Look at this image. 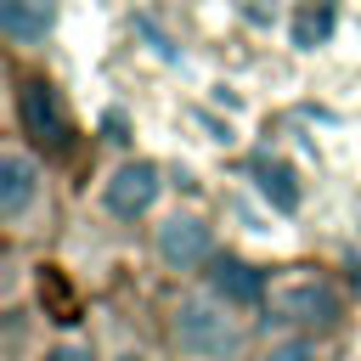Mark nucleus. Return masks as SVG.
Wrapping results in <instances>:
<instances>
[{"label":"nucleus","instance_id":"1","mask_svg":"<svg viewBox=\"0 0 361 361\" xmlns=\"http://www.w3.org/2000/svg\"><path fill=\"white\" fill-rule=\"evenodd\" d=\"M169 344L180 361H237L248 344V327L237 305H226L214 288H197L169 305Z\"/></svg>","mask_w":361,"mask_h":361},{"label":"nucleus","instance_id":"2","mask_svg":"<svg viewBox=\"0 0 361 361\" xmlns=\"http://www.w3.org/2000/svg\"><path fill=\"white\" fill-rule=\"evenodd\" d=\"M11 85H17V90H11V102H17V135H23L28 147H39L45 158L73 152V113H68L56 79H45V73H34V68H17Z\"/></svg>","mask_w":361,"mask_h":361},{"label":"nucleus","instance_id":"3","mask_svg":"<svg viewBox=\"0 0 361 361\" xmlns=\"http://www.w3.org/2000/svg\"><path fill=\"white\" fill-rule=\"evenodd\" d=\"M265 310H271V322H288L299 333H327L344 316V293L316 271H288V276H271Z\"/></svg>","mask_w":361,"mask_h":361},{"label":"nucleus","instance_id":"4","mask_svg":"<svg viewBox=\"0 0 361 361\" xmlns=\"http://www.w3.org/2000/svg\"><path fill=\"white\" fill-rule=\"evenodd\" d=\"M39 197H45V152L28 141H6L0 147V220L17 231Z\"/></svg>","mask_w":361,"mask_h":361},{"label":"nucleus","instance_id":"5","mask_svg":"<svg viewBox=\"0 0 361 361\" xmlns=\"http://www.w3.org/2000/svg\"><path fill=\"white\" fill-rule=\"evenodd\" d=\"M152 254H158V265L164 271H203L220 248H214V226L203 220V214H192V209H175V214H164V226L152 231Z\"/></svg>","mask_w":361,"mask_h":361},{"label":"nucleus","instance_id":"6","mask_svg":"<svg viewBox=\"0 0 361 361\" xmlns=\"http://www.w3.org/2000/svg\"><path fill=\"white\" fill-rule=\"evenodd\" d=\"M164 192V169L152 158H124L107 180H102V209L113 220H141Z\"/></svg>","mask_w":361,"mask_h":361},{"label":"nucleus","instance_id":"7","mask_svg":"<svg viewBox=\"0 0 361 361\" xmlns=\"http://www.w3.org/2000/svg\"><path fill=\"white\" fill-rule=\"evenodd\" d=\"M209 288H214L226 305H237V310H265L271 276H265L259 265L237 259V254H214V259H209Z\"/></svg>","mask_w":361,"mask_h":361},{"label":"nucleus","instance_id":"8","mask_svg":"<svg viewBox=\"0 0 361 361\" xmlns=\"http://www.w3.org/2000/svg\"><path fill=\"white\" fill-rule=\"evenodd\" d=\"M62 6L56 0H0V39L11 51H34L56 34Z\"/></svg>","mask_w":361,"mask_h":361},{"label":"nucleus","instance_id":"9","mask_svg":"<svg viewBox=\"0 0 361 361\" xmlns=\"http://www.w3.org/2000/svg\"><path fill=\"white\" fill-rule=\"evenodd\" d=\"M254 186H259V192H265V197H271L282 214H293V209L305 203V192H299V175H293L282 158H271V152H259V158H254Z\"/></svg>","mask_w":361,"mask_h":361},{"label":"nucleus","instance_id":"10","mask_svg":"<svg viewBox=\"0 0 361 361\" xmlns=\"http://www.w3.org/2000/svg\"><path fill=\"white\" fill-rule=\"evenodd\" d=\"M265 361H316V344H310V333H293V338L271 344V350H265Z\"/></svg>","mask_w":361,"mask_h":361},{"label":"nucleus","instance_id":"11","mask_svg":"<svg viewBox=\"0 0 361 361\" xmlns=\"http://www.w3.org/2000/svg\"><path fill=\"white\" fill-rule=\"evenodd\" d=\"M327 28H333V11H327V6H322V11H299V28H293V39H299V45H316Z\"/></svg>","mask_w":361,"mask_h":361},{"label":"nucleus","instance_id":"12","mask_svg":"<svg viewBox=\"0 0 361 361\" xmlns=\"http://www.w3.org/2000/svg\"><path fill=\"white\" fill-rule=\"evenodd\" d=\"M39 361H96V350H90L85 338H62V344H51Z\"/></svg>","mask_w":361,"mask_h":361},{"label":"nucleus","instance_id":"13","mask_svg":"<svg viewBox=\"0 0 361 361\" xmlns=\"http://www.w3.org/2000/svg\"><path fill=\"white\" fill-rule=\"evenodd\" d=\"M118 361H147V355H141V350H124V355H118Z\"/></svg>","mask_w":361,"mask_h":361}]
</instances>
